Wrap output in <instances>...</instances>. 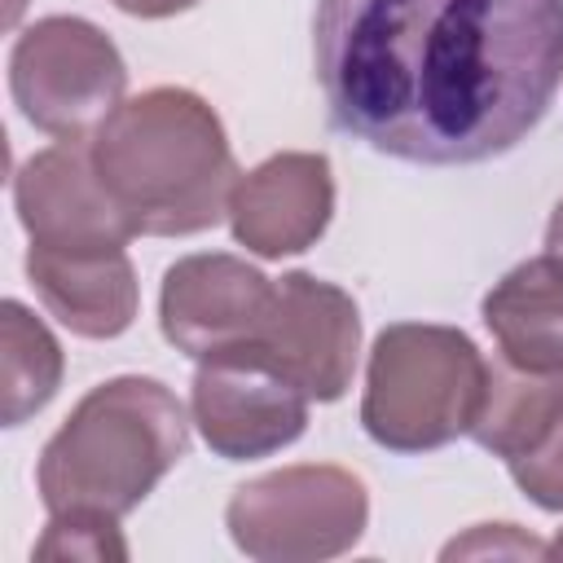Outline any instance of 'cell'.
Returning <instances> with one entry per match:
<instances>
[{
	"label": "cell",
	"mask_w": 563,
	"mask_h": 563,
	"mask_svg": "<svg viewBox=\"0 0 563 563\" xmlns=\"http://www.w3.org/2000/svg\"><path fill=\"white\" fill-rule=\"evenodd\" d=\"M545 251L563 260V198H559V207H554V216H550V229H545Z\"/></svg>",
	"instance_id": "obj_20"
},
{
	"label": "cell",
	"mask_w": 563,
	"mask_h": 563,
	"mask_svg": "<svg viewBox=\"0 0 563 563\" xmlns=\"http://www.w3.org/2000/svg\"><path fill=\"white\" fill-rule=\"evenodd\" d=\"M545 554H554V559H563V532H559V537H554V541L545 545Z\"/></svg>",
	"instance_id": "obj_21"
},
{
	"label": "cell",
	"mask_w": 563,
	"mask_h": 563,
	"mask_svg": "<svg viewBox=\"0 0 563 563\" xmlns=\"http://www.w3.org/2000/svg\"><path fill=\"white\" fill-rule=\"evenodd\" d=\"M189 413L216 457L251 462L303 435L308 391L255 352H224L198 361Z\"/></svg>",
	"instance_id": "obj_7"
},
{
	"label": "cell",
	"mask_w": 563,
	"mask_h": 563,
	"mask_svg": "<svg viewBox=\"0 0 563 563\" xmlns=\"http://www.w3.org/2000/svg\"><path fill=\"white\" fill-rule=\"evenodd\" d=\"M114 9L132 13V18H172V13H185L194 9L198 0H110Z\"/></svg>",
	"instance_id": "obj_19"
},
{
	"label": "cell",
	"mask_w": 563,
	"mask_h": 563,
	"mask_svg": "<svg viewBox=\"0 0 563 563\" xmlns=\"http://www.w3.org/2000/svg\"><path fill=\"white\" fill-rule=\"evenodd\" d=\"M189 453V413L158 378L97 383L40 453L35 488L48 515L92 510L123 519Z\"/></svg>",
	"instance_id": "obj_3"
},
{
	"label": "cell",
	"mask_w": 563,
	"mask_h": 563,
	"mask_svg": "<svg viewBox=\"0 0 563 563\" xmlns=\"http://www.w3.org/2000/svg\"><path fill=\"white\" fill-rule=\"evenodd\" d=\"M97 176L150 238H189L229 216L238 163L220 114L189 88L123 97L88 136Z\"/></svg>",
	"instance_id": "obj_2"
},
{
	"label": "cell",
	"mask_w": 563,
	"mask_h": 563,
	"mask_svg": "<svg viewBox=\"0 0 563 563\" xmlns=\"http://www.w3.org/2000/svg\"><path fill=\"white\" fill-rule=\"evenodd\" d=\"M497 352L523 369H563V260L537 255L515 264L479 303Z\"/></svg>",
	"instance_id": "obj_13"
},
{
	"label": "cell",
	"mask_w": 563,
	"mask_h": 563,
	"mask_svg": "<svg viewBox=\"0 0 563 563\" xmlns=\"http://www.w3.org/2000/svg\"><path fill=\"white\" fill-rule=\"evenodd\" d=\"M66 356L48 325L18 299L0 303V418L4 427H22L40 413L62 387Z\"/></svg>",
	"instance_id": "obj_15"
},
{
	"label": "cell",
	"mask_w": 563,
	"mask_h": 563,
	"mask_svg": "<svg viewBox=\"0 0 563 563\" xmlns=\"http://www.w3.org/2000/svg\"><path fill=\"white\" fill-rule=\"evenodd\" d=\"M312 70L352 141L422 167L515 150L563 79V0H317Z\"/></svg>",
	"instance_id": "obj_1"
},
{
	"label": "cell",
	"mask_w": 563,
	"mask_h": 563,
	"mask_svg": "<svg viewBox=\"0 0 563 563\" xmlns=\"http://www.w3.org/2000/svg\"><path fill=\"white\" fill-rule=\"evenodd\" d=\"M488 361L457 325L396 321L378 330L365 365L361 427L391 453H431L471 435Z\"/></svg>",
	"instance_id": "obj_4"
},
{
	"label": "cell",
	"mask_w": 563,
	"mask_h": 563,
	"mask_svg": "<svg viewBox=\"0 0 563 563\" xmlns=\"http://www.w3.org/2000/svg\"><path fill=\"white\" fill-rule=\"evenodd\" d=\"M35 559H128V541L119 532L114 515H92V510H62L48 519L44 537L35 541Z\"/></svg>",
	"instance_id": "obj_16"
},
{
	"label": "cell",
	"mask_w": 563,
	"mask_h": 563,
	"mask_svg": "<svg viewBox=\"0 0 563 563\" xmlns=\"http://www.w3.org/2000/svg\"><path fill=\"white\" fill-rule=\"evenodd\" d=\"M242 352L264 356L308 400H339L352 387L361 352V312L347 290L312 273H286L273 290L268 321L260 339Z\"/></svg>",
	"instance_id": "obj_9"
},
{
	"label": "cell",
	"mask_w": 563,
	"mask_h": 563,
	"mask_svg": "<svg viewBox=\"0 0 563 563\" xmlns=\"http://www.w3.org/2000/svg\"><path fill=\"white\" fill-rule=\"evenodd\" d=\"M40 303L79 339H114L136 321V268L128 251H26Z\"/></svg>",
	"instance_id": "obj_12"
},
{
	"label": "cell",
	"mask_w": 563,
	"mask_h": 563,
	"mask_svg": "<svg viewBox=\"0 0 563 563\" xmlns=\"http://www.w3.org/2000/svg\"><path fill=\"white\" fill-rule=\"evenodd\" d=\"M563 418V369L541 374V369H523L515 361H506L501 352L488 361V383H484V400L471 427V440L501 457L515 462L523 453H532L554 422Z\"/></svg>",
	"instance_id": "obj_14"
},
{
	"label": "cell",
	"mask_w": 563,
	"mask_h": 563,
	"mask_svg": "<svg viewBox=\"0 0 563 563\" xmlns=\"http://www.w3.org/2000/svg\"><path fill=\"white\" fill-rule=\"evenodd\" d=\"M369 523L365 484L330 462H299L233 488L224 528L246 559L317 563L352 550Z\"/></svg>",
	"instance_id": "obj_5"
},
{
	"label": "cell",
	"mask_w": 563,
	"mask_h": 563,
	"mask_svg": "<svg viewBox=\"0 0 563 563\" xmlns=\"http://www.w3.org/2000/svg\"><path fill=\"white\" fill-rule=\"evenodd\" d=\"M128 66L114 40L84 18H40L9 53V92L22 119L57 141H88L123 101Z\"/></svg>",
	"instance_id": "obj_6"
},
{
	"label": "cell",
	"mask_w": 563,
	"mask_h": 563,
	"mask_svg": "<svg viewBox=\"0 0 563 563\" xmlns=\"http://www.w3.org/2000/svg\"><path fill=\"white\" fill-rule=\"evenodd\" d=\"M13 207L44 251H119L136 238L106 180L97 176L88 141H57L13 172Z\"/></svg>",
	"instance_id": "obj_10"
},
{
	"label": "cell",
	"mask_w": 563,
	"mask_h": 563,
	"mask_svg": "<svg viewBox=\"0 0 563 563\" xmlns=\"http://www.w3.org/2000/svg\"><path fill=\"white\" fill-rule=\"evenodd\" d=\"M334 216L330 158L312 150H282L242 172L229 194V229L238 246L260 260L308 251Z\"/></svg>",
	"instance_id": "obj_11"
},
{
	"label": "cell",
	"mask_w": 563,
	"mask_h": 563,
	"mask_svg": "<svg viewBox=\"0 0 563 563\" xmlns=\"http://www.w3.org/2000/svg\"><path fill=\"white\" fill-rule=\"evenodd\" d=\"M506 466L528 501H537L541 510H563V418L532 453H523Z\"/></svg>",
	"instance_id": "obj_17"
},
{
	"label": "cell",
	"mask_w": 563,
	"mask_h": 563,
	"mask_svg": "<svg viewBox=\"0 0 563 563\" xmlns=\"http://www.w3.org/2000/svg\"><path fill=\"white\" fill-rule=\"evenodd\" d=\"M457 554H519V559L532 554V559H541L545 545L532 541V537H523L515 523H479L462 541H449L444 545V559H457Z\"/></svg>",
	"instance_id": "obj_18"
},
{
	"label": "cell",
	"mask_w": 563,
	"mask_h": 563,
	"mask_svg": "<svg viewBox=\"0 0 563 563\" xmlns=\"http://www.w3.org/2000/svg\"><path fill=\"white\" fill-rule=\"evenodd\" d=\"M273 290L277 282H268L255 264L238 255L224 251L185 255L163 273V290H158L163 339L194 361L242 352L260 339L273 308Z\"/></svg>",
	"instance_id": "obj_8"
}]
</instances>
